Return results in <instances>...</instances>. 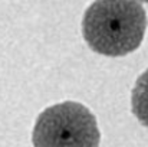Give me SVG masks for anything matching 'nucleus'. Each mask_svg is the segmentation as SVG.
I'll use <instances>...</instances> for the list:
<instances>
[{"instance_id":"obj_1","label":"nucleus","mask_w":148,"mask_h":147,"mask_svg":"<svg viewBox=\"0 0 148 147\" xmlns=\"http://www.w3.org/2000/svg\"><path fill=\"white\" fill-rule=\"evenodd\" d=\"M147 25L138 0H95L84 13L82 36L94 52L118 58L141 46Z\"/></svg>"},{"instance_id":"obj_3","label":"nucleus","mask_w":148,"mask_h":147,"mask_svg":"<svg viewBox=\"0 0 148 147\" xmlns=\"http://www.w3.org/2000/svg\"><path fill=\"white\" fill-rule=\"evenodd\" d=\"M131 111L144 127H148V69L135 81L131 92Z\"/></svg>"},{"instance_id":"obj_2","label":"nucleus","mask_w":148,"mask_h":147,"mask_svg":"<svg viewBox=\"0 0 148 147\" xmlns=\"http://www.w3.org/2000/svg\"><path fill=\"white\" fill-rule=\"evenodd\" d=\"M95 115L81 102L63 101L43 110L32 133L33 147H99Z\"/></svg>"},{"instance_id":"obj_4","label":"nucleus","mask_w":148,"mask_h":147,"mask_svg":"<svg viewBox=\"0 0 148 147\" xmlns=\"http://www.w3.org/2000/svg\"><path fill=\"white\" fill-rule=\"evenodd\" d=\"M141 1H145V3H148V0H141Z\"/></svg>"}]
</instances>
